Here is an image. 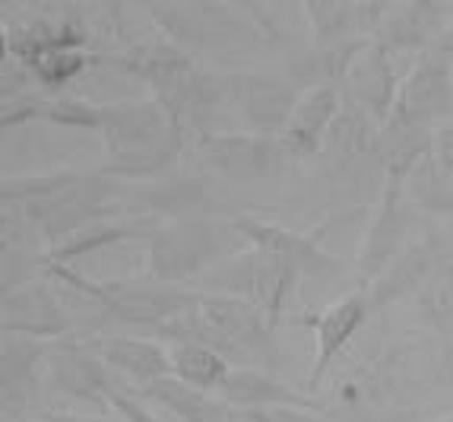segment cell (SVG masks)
Wrapping results in <instances>:
<instances>
[{"mask_svg":"<svg viewBox=\"0 0 453 422\" xmlns=\"http://www.w3.org/2000/svg\"><path fill=\"white\" fill-rule=\"evenodd\" d=\"M98 130L108 146V162L102 175L156 178L172 168L184 150V130L156 98L102 106Z\"/></svg>","mask_w":453,"mask_h":422,"instance_id":"1","label":"cell"},{"mask_svg":"<svg viewBox=\"0 0 453 422\" xmlns=\"http://www.w3.org/2000/svg\"><path fill=\"white\" fill-rule=\"evenodd\" d=\"M124 67L150 83L152 98L172 114V121L188 134V128H203L206 118L226 106V80L206 74L188 51L168 42L140 45L124 54Z\"/></svg>","mask_w":453,"mask_h":422,"instance_id":"2","label":"cell"},{"mask_svg":"<svg viewBox=\"0 0 453 422\" xmlns=\"http://www.w3.org/2000/svg\"><path fill=\"white\" fill-rule=\"evenodd\" d=\"M234 238H242L234 226H222L206 216H178L162 223L150 235V279L165 286H181L188 279L206 277L216 264L232 257Z\"/></svg>","mask_w":453,"mask_h":422,"instance_id":"3","label":"cell"},{"mask_svg":"<svg viewBox=\"0 0 453 422\" xmlns=\"http://www.w3.org/2000/svg\"><path fill=\"white\" fill-rule=\"evenodd\" d=\"M45 277L67 283L73 293L96 301L98 309H105L118 321L152 327L156 333L165 324H172L174 317L188 315L196 305V299H200V293H190V289L181 286H165V283H156V279H146V283H130V279L127 283H92L83 273H76L73 267L61 264H48Z\"/></svg>","mask_w":453,"mask_h":422,"instance_id":"4","label":"cell"},{"mask_svg":"<svg viewBox=\"0 0 453 422\" xmlns=\"http://www.w3.org/2000/svg\"><path fill=\"white\" fill-rule=\"evenodd\" d=\"M298 277H304V273L288 257L273 254V251L264 248H250L248 254L226 257L203 279L216 286V293L242 295V299L254 301L266 315V321L276 327L282 305L292 295Z\"/></svg>","mask_w":453,"mask_h":422,"instance_id":"5","label":"cell"},{"mask_svg":"<svg viewBox=\"0 0 453 422\" xmlns=\"http://www.w3.org/2000/svg\"><path fill=\"white\" fill-rule=\"evenodd\" d=\"M150 16L181 51H228L250 42V26L228 4H150Z\"/></svg>","mask_w":453,"mask_h":422,"instance_id":"6","label":"cell"},{"mask_svg":"<svg viewBox=\"0 0 453 422\" xmlns=\"http://www.w3.org/2000/svg\"><path fill=\"white\" fill-rule=\"evenodd\" d=\"M196 152L212 172L234 184H248V181H264L273 178L286 166L288 150L276 137H260V134H203L196 140Z\"/></svg>","mask_w":453,"mask_h":422,"instance_id":"7","label":"cell"},{"mask_svg":"<svg viewBox=\"0 0 453 422\" xmlns=\"http://www.w3.org/2000/svg\"><path fill=\"white\" fill-rule=\"evenodd\" d=\"M340 83L346 90V96L352 98V106L362 114H368L378 128H384L390 121L403 86L390 64V51L380 45L378 38H371V42L362 38V42L352 45Z\"/></svg>","mask_w":453,"mask_h":422,"instance_id":"8","label":"cell"},{"mask_svg":"<svg viewBox=\"0 0 453 422\" xmlns=\"http://www.w3.org/2000/svg\"><path fill=\"white\" fill-rule=\"evenodd\" d=\"M450 60L453 58L447 48L425 54L416 67L409 70L406 80H403L400 96H396V108H393L387 124L428 130L431 121H438L441 114L450 112V102H453Z\"/></svg>","mask_w":453,"mask_h":422,"instance_id":"9","label":"cell"},{"mask_svg":"<svg viewBox=\"0 0 453 422\" xmlns=\"http://www.w3.org/2000/svg\"><path fill=\"white\" fill-rule=\"evenodd\" d=\"M0 331L13 337H32V340H58L70 333V315L61 305L58 293L48 286L45 273L26 283L4 289L0 301Z\"/></svg>","mask_w":453,"mask_h":422,"instance_id":"10","label":"cell"},{"mask_svg":"<svg viewBox=\"0 0 453 422\" xmlns=\"http://www.w3.org/2000/svg\"><path fill=\"white\" fill-rule=\"evenodd\" d=\"M302 92L280 76L248 74L226 80V106H232L248 124V134L276 137L280 140L288 114Z\"/></svg>","mask_w":453,"mask_h":422,"instance_id":"11","label":"cell"},{"mask_svg":"<svg viewBox=\"0 0 453 422\" xmlns=\"http://www.w3.org/2000/svg\"><path fill=\"white\" fill-rule=\"evenodd\" d=\"M409 175L390 172L384 175V191H380V207L374 213L368 235H365L362 257H358V270L365 283H374L393 257L403 251V235H406V213H403V188H406Z\"/></svg>","mask_w":453,"mask_h":422,"instance_id":"12","label":"cell"},{"mask_svg":"<svg viewBox=\"0 0 453 422\" xmlns=\"http://www.w3.org/2000/svg\"><path fill=\"white\" fill-rule=\"evenodd\" d=\"M45 385H51L54 391H64L76 400H89V403H98L102 410H108L105 394L108 387H114V371H108L89 349L76 340V343H51V353L45 359Z\"/></svg>","mask_w":453,"mask_h":422,"instance_id":"13","label":"cell"},{"mask_svg":"<svg viewBox=\"0 0 453 422\" xmlns=\"http://www.w3.org/2000/svg\"><path fill=\"white\" fill-rule=\"evenodd\" d=\"M342 114L340 108V90L333 83L324 86H308L302 90L298 102H295L292 114H288L286 128H282L280 140L288 150L292 159H304V156H318L324 152L326 134L336 124V118Z\"/></svg>","mask_w":453,"mask_h":422,"instance_id":"14","label":"cell"},{"mask_svg":"<svg viewBox=\"0 0 453 422\" xmlns=\"http://www.w3.org/2000/svg\"><path fill=\"white\" fill-rule=\"evenodd\" d=\"M51 353V343L32 337H13L4 333L0 349V394H4V419H13V413H29V403L35 397L38 381H45V359Z\"/></svg>","mask_w":453,"mask_h":422,"instance_id":"15","label":"cell"},{"mask_svg":"<svg viewBox=\"0 0 453 422\" xmlns=\"http://www.w3.org/2000/svg\"><path fill=\"white\" fill-rule=\"evenodd\" d=\"M371 311V301L368 295L356 293V295H346V299L333 301L330 309L320 315L318 321V331H314V362H311V371H308V385L304 391H318L324 375L330 371V365L342 356V349L352 343L358 331H362L365 317Z\"/></svg>","mask_w":453,"mask_h":422,"instance_id":"16","label":"cell"},{"mask_svg":"<svg viewBox=\"0 0 453 422\" xmlns=\"http://www.w3.org/2000/svg\"><path fill=\"white\" fill-rule=\"evenodd\" d=\"M92 356H96L108 371L124 375L136 385H152L159 378L172 375V356L162 349L156 340H140V337H86L80 340Z\"/></svg>","mask_w":453,"mask_h":422,"instance_id":"17","label":"cell"},{"mask_svg":"<svg viewBox=\"0 0 453 422\" xmlns=\"http://www.w3.org/2000/svg\"><path fill=\"white\" fill-rule=\"evenodd\" d=\"M219 397L228 410H270V407H298V410H318V400L308 391L288 387L282 381H276L273 375L257 369H232L228 378L222 381Z\"/></svg>","mask_w":453,"mask_h":422,"instance_id":"18","label":"cell"},{"mask_svg":"<svg viewBox=\"0 0 453 422\" xmlns=\"http://www.w3.org/2000/svg\"><path fill=\"white\" fill-rule=\"evenodd\" d=\"M234 229H238V235L248 241L250 248H264V251H273V254L288 257L302 273L340 270V264H336L324 248H318V241L304 238V235H298V232H288V229H282V226L264 223V219H238Z\"/></svg>","mask_w":453,"mask_h":422,"instance_id":"19","label":"cell"},{"mask_svg":"<svg viewBox=\"0 0 453 422\" xmlns=\"http://www.w3.org/2000/svg\"><path fill=\"white\" fill-rule=\"evenodd\" d=\"M302 7H304V16L311 20V29H314L318 45L340 48V45H349V35H356V32H374V23L384 16L387 4L308 0Z\"/></svg>","mask_w":453,"mask_h":422,"instance_id":"20","label":"cell"},{"mask_svg":"<svg viewBox=\"0 0 453 422\" xmlns=\"http://www.w3.org/2000/svg\"><path fill=\"white\" fill-rule=\"evenodd\" d=\"M441 261L444 257L438 254V248L431 241H418V245L403 248L400 254L393 257V264L371 283V293H368L371 309H384V305H390L400 295L418 293Z\"/></svg>","mask_w":453,"mask_h":422,"instance_id":"21","label":"cell"},{"mask_svg":"<svg viewBox=\"0 0 453 422\" xmlns=\"http://www.w3.org/2000/svg\"><path fill=\"white\" fill-rule=\"evenodd\" d=\"M159 229L156 219H136V216H127V219H98L92 226L80 229V232L67 235L61 238L58 245L48 248V264H61V267H73V261L80 257L92 254V251H102L108 245H118L124 238H134V235H152Z\"/></svg>","mask_w":453,"mask_h":422,"instance_id":"22","label":"cell"},{"mask_svg":"<svg viewBox=\"0 0 453 422\" xmlns=\"http://www.w3.org/2000/svg\"><path fill=\"white\" fill-rule=\"evenodd\" d=\"M143 391L152 403H159L162 410H168L178 422H226L228 413H232L222 400H212L206 391H196V387L184 385L181 378L174 375L152 381Z\"/></svg>","mask_w":453,"mask_h":422,"instance_id":"23","label":"cell"},{"mask_svg":"<svg viewBox=\"0 0 453 422\" xmlns=\"http://www.w3.org/2000/svg\"><path fill=\"white\" fill-rule=\"evenodd\" d=\"M168 356H172V375L206 394L219 391L228 371H232L226 356L219 349L206 347V343H172Z\"/></svg>","mask_w":453,"mask_h":422,"instance_id":"24","label":"cell"},{"mask_svg":"<svg viewBox=\"0 0 453 422\" xmlns=\"http://www.w3.org/2000/svg\"><path fill=\"white\" fill-rule=\"evenodd\" d=\"M418 309L431 327L453 333V257H444L418 289Z\"/></svg>","mask_w":453,"mask_h":422,"instance_id":"25","label":"cell"},{"mask_svg":"<svg viewBox=\"0 0 453 422\" xmlns=\"http://www.w3.org/2000/svg\"><path fill=\"white\" fill-rule=\"evenodd\" d=\"M86 67H89V54L83 48H54V51H45L29 64L32 76L45 90H61L64 83L76 80Z\"/></svg>","mask_w":453,"mask_h":422,"instance_id":"26","label":"cell"},{"mask_svg":"<svg viewBox=\"0 0 453 422\" xmlns=\"http://www.w3.org/2000/svg\"><path fill=\"white\" fill-rule=\"evenodd\" d=\"M42 121L61 124V128H73V130H98V124H102V108L86 106L80 98H48Z\"/></svg>","mask_w":453,"mask_h":422,"instance_id":"27","label":"cell"},{"mask_svg":"<svg viewBox=\"0 0 453 422\" xmlns=\"http://www.w3.org/2000/svg\"><path fill=\"white\" fill-rule=\"evenodd\" d=\"M105 403H108V410H111V413H118V419H121V422H162L159 416H152L150 410L140 403V400H134L127 391H121L118 385L108 387Z\"/></svg>","mask_w":453,"mask_h":422,"instance_id":"28","label":"cell"},{"mask_svg":"<svg viewBox=\"0 0 453 422\" xmlns=\"http://www.w3.org/2000/svg\"><path fill=\"white\" fill-rule=\"evenodd\" d=\"M234 416L244 422H320L318 410L298 407H270V410H234Z\"/></svg>","mask_w":453,"mask_h":422,"instance_id":"29","label":"cell"},{"mask_svg":"<svg viewBox=\"0 0 453 422\" xmlns=\"http://www.w3.org/2000/svg\"><path fill=\"white\" fill-rule=\"evenodd\" d=\"M431 159L438 162V168L447 175V181L453 184V128L441 130L434 137V146H431Z\"/></svg>","mask_w":453,"mask_h":422,"instance_id":"30","label":"cell"},{"mask_svg":"<svg viewBox=\"0 0 453 422\" xmlns=\"http://www.w3.org/2000/svg\"><path fill=\"white\" fill-rule=\"evenodd\" d=\"M4 422H10V419H4ZM19 422H121V419H111V416H76V413H61V410H48V413L23 416Z\"/></svg>","mask_w":453,"mask_h":422,"instance_id":"31","label":"cell"},{"mask_svg":"<svg viewBox=\"0 0 453 422\" xmlns=\"http://www.w3.org/2000/svg\"><path fill=\"white\" fill-rule=\"evenodd\" d=\"M444 48H447V51H450V58H453V32H450V35H447V42H444Z\"/></svg>","mask_w":453,"mask_h":422,"instance_id":"32","label":"cell"},{"mask_svg":"<svg viewBox=\"0 0 453 422\" xmlns=\"http://www.w3.org/2000/svg\"><path fill=\"white\" fill-rule=\"evenodd\" d=\"M438 422H453V413H450V416H444V419H438Z\"/></svg>","mask_w":453,"mask_h":422,"instance_id":"33","label":"cell"}]
</instances>
